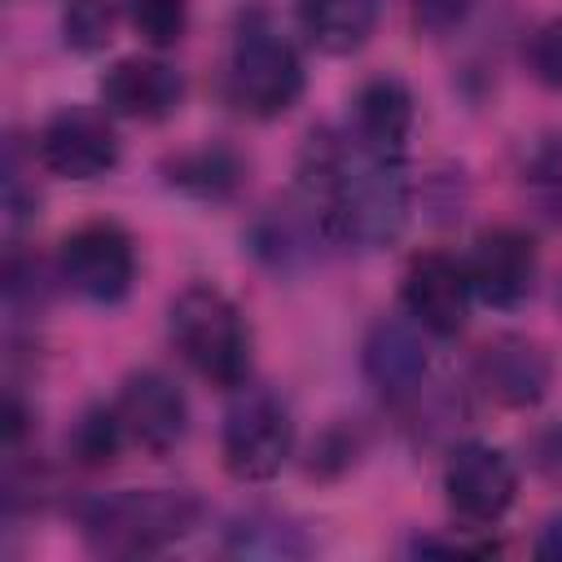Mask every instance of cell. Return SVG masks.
<instances>
[{
	"mask_svg": "<svg viewBox=\"0 0 562 562\" xmlns=\"http://www.w3.org/2000/svg\"><path fill=\"white\" fill-rule=\"evenodd\" d=\"M299 198L325 241L378 250L408 224L404 162L364 154L347 132H312L299 154Z\"/></svg>",
	"mask_w": 562,
	"mask_h": 562,
	"instance_id": "1",
	"label": "cell"
},
{
	"mask_svg": "<svg viewBox=\"0 0 562 562\" xmlns=\"http://www.w3.org/2000/svg\"><path fill=\"white\" fill-rule=\"evenodd\" d=\"M303 83L307 75L294 40L263 9L241 13L224 61V97L246 119H281L303 97Z\"/></svg>",
	"mask_w": 562,
	"mask_h": 562,
	"instance_id": "2",
	"label": "cell"
},
{
	"mask_svg": "<svg viewBox=\"0 0 562 562\" xmlns=\"http://www.w3.org/2000/svg\"><path fill=\"white\" fill-rule=\"evenodd\" d=\"M202 518V501L184 487H127L83 505V536L97 553L145 558L184 540Z\"/></svg>",
	"mask_w": 562,
	"mask_h": 562,
	"instance_id": "3",
	"label": "cell"
},
{
	"mask_svg": "<svg viewBox=\"0 0 562 562\" xmlns=\"http://www.w3.org/2000/svg\"><path fill=\"white\" fill-rule=\"evenodd\" d=\"M167 334L202 382L233 391L250 378V325L224 290L184 285L167 307Z\"/></svg>",
	"mask_w": 562,
	"mask_h": 562,
	"instance_id": "4",
	"label": "cell"
},
{
	"mask_svg": "<svg viewBox=\"0 0 562 562\" xmlns=\"http://www.w3.org/2000/svg\"><path fill=\"white\" fill-rule=\"evenodd\" d=\"M220 457H224V470L237 483L277 479L294 457V417H290V408L272 391L246 386L233 400V408L224 413Z\"/></svg>",
	"mask_w": 562,
	"mask_h": 562,
	"instance_id": "5",
	"label": "cell"
},
{
	"mask_svg": "<svg viewBox=\"0 0 562 562\" xmlns=\"http://www.w3.org/2000/svg\"><path fill=\"white\" fill-rule=\"evenodd\" d=\"M57 277L88 303L114 307L136 281V241L114 220H88L70 228L57 246Z\"/></svg>",
	"mask_w": 562,
	"mask_h": 562,
	"instance_id": "6",
	"label": "cell"
},
{
	"mask_svg": "<svg viewBox=\"0 0 562 562\" xmlns=\"http://www.w3.org/2000/svg\"><path fill=\"white\" fill-rule=\"evenodd\" d=\"M40 167L57 180H101L119 162V132L110 110L97 105H61L35 136Z\"/></svg>",
	"mask_w": 562,
	"mask_h": 562,
	"instance_id": "7",
	"label": "cell"
},
{
	"mask_svg": "<svg viewBox=\"0 0 562 562\" xmlns=\"http://www.w3.org/2000/svg\"><path fill=\"white\" fill-rule=\"evenodd\" d=\"M443 496H448V509L461 522H470V531L492 527L509 514L518 496V470L492 443H479V439L457 443L443 465Z\"/></svg>",
	"mask_w": 562,
	"mask_h": 562,
	"instance_id": "8",
	"label": "cell"
},
{
	"mask_svg": "<svg viewBox=\"0 0 562 562\" xmlns=\"http://www.w3.org/2000/svg\"><path fill=\"white\" fill-rule=\"evenodd\" d=\"M404 312L417 329L435 334V338H452L465 329L470 303H474V285L465 272V259H452L443 250H422L413 255V263L404 268V285H400Z\"/></svg>",
	"mask_w": 562,
	"mask_h": 562,
	"instance_id": "9",
	"label": "cell"
},
{
	"mask_svg": "<svg viewBox=\"0 0 562 562\" xmlns=\"http://www.w3.org/2000/svg\"><path fill=\"white\" fill-rule=\"evenodd\" d=\"M465 272H470V285H474L479 303H487L496 312H509V307L527 303V294L536 290L540 255H536V241L522 228L496 224V228L474 237Z\"/></svg>",
	"mask_w": 562,
	"mask_h": 562,
	"instance_id": "10",
	"label": "cell"
},
{
	"mask_svg": "<svg viewBox=\"0 0 562 562\" xmlns=\"http://www.w3.org/2000/svg\"><path fill=\"white\" fill-rule=\"evenodd\" d=\"M114 413L123 422L127 443H136V448H145L154 457L171 452L184 439V430H189V400L158 369L127 373L119 395H114Z\"/></svg>",
	"mask_w": 562,
	"mask_h": 562,
	"instance_id": "11",
	"label": "cell"
},
{
	"mask_svg": "<svg viewBox=\"0 0 562 562\" xmlns=\"http://www.w3.org/2000/svg\"><path fill=\"white\" fill-rule=\"evenodd\" d=\"M553 364L540 342L522 334H496L474 356V386L496 408H536L549 395Z\"/></svg>",
	"mask_w": 562,
	"mask_h": 562,
	"instance_id": "12",
	"label": "cell"
},
{
	"mask_svg": "<svg viewBox=\"0 0 562 562\" xmlns=\"http://www.w3.org/2000/svg\"><path fill=\"white\" fill-rule=\"evenodd\" d=\"M180 101H184V79L162 57H140V53L119 57L101 75V105L119 119L162 123L180 110Z\"/></svg>",
	"mask_w": 562,
	"mask_h": 562,
	"instance_id": "13",
	"label": "cell"
},
{
	"mask_svg": "<svg viewBox=\"0 0 562 562\" xmlns=\"http://www.w3.org/2000/svg\"><path fill=\"white\" fill-rule=\"evenodd\" d=\"M347 136L364 154L404 162L408 136H413V92H408V83L395 79V75H378V79L360 83V92L351 101Z\"/></svg>",
	"mask_w": 562,
	"mask_h": 562,
	"instance_id": "14",
	"label": "cell"
},
{
	"mask_svg": "<svg viewBox=\"0 0 562 562\" xmlns=\"http://www.w3.org/2000/svg\"><path fill=\"white\" fill-rule=\"evenodd\" d=\"M364 378L386 404H404L422 395L426 382V347L413 321H378L364 338Z\"/></svg>",
	"mask_w": 562,
	"mask_h": 562,
	"instance_id": "15",
	"label": "cell"
},
{
	"mask_svg": "<svg viewBox=\"0 0 562 562\" xmlns=\"http://www.w3.org/2000/svg\"><path fill=\"white\" fill-rule=\"evenodd\" d=\"M299 26L312 48L347 57L369 44L378 26V0H299Z\"/></svg>",
	"mask_w": 562,
	"mask_h": 562,
	"instance_id": "16",
	"label": "cell"
},
{
	"mask_svg": "<svg viewBox=\"0 0 562 562\" xmlns=\"http://www.w3.org/2000/svg\"><path fill=\"white\" fill-rule=\"evenodd\" d=\"M312 540L277 509H246L224 527V553L233 558H303Z\"/></svg>",
	"mask_w": 562,
	"mask_h": 562,
	"instance_id": "17",
	"label": "cell"
},
{
	"mask_svg": "<svg viewBox=\"0 0 562 562\" xmlns=\"http://www.w3.org/2000/svg\"><path fill=\"white\" fill-rule=\"evenodd\" d=\"M246 176L241 154L228 145H198L167 162V184H176L189 198H228Z\"/></svg>",
	"mask_w": 562,
	"mask_h": 562,
	"instance_id": "18",
	"label": "cell"
},
{
	"mask_svg": "<svg viewBox=\"0 0 562 562\" xmlns=\"http://www.w3.org/2000/svg\"><path fill=\"white\" fill-rule=\"evenodd\" d=\"M123 448H127V435H123V422H119L114 404L88 408L70 430V457L79 465H110Z\"/></svg>",
	"mask_w": 562,
	"mask_h": 562,
	"instance_id": "19",
	"label": "cell"
},
{
	"mask_svg": "<svg viewBox=\"0 0 562 562\" xmlns=\"http://www.w3.org/2000/svg\"><path fill=\"white\" fill-rule=\"evenodd\" d=\"M123 18L149 48H171L189 31V0H119Z\"/></svg>",
	"mask_w": 562,
	"mask_h": 562,
	"instance_id": "20",
	"label": "cell"
},
{
	"mask_svg": "<svg viewBox=\"0 0 562 562\" xmlns=\"http://www.w3.org/2000/svg\"><path fill=\"white\" fill-rule=\"evenodd\" d=\"M61 40L70 53H101L114 40V0H66Z\"/></svg>",
	"mask_w": 562,
	"mask_h": 562,
	"instance_id": "21",
	"label": "cell"
},
{
	"mask_svg": "<svg viewBox=\"0 0 562 562\" xmlns=\"http://www.w3.org/2000/svg\"><path fill=\"white\" fill-rule=\"evenodd\" d=\"M413 9V26L422 35H448L452 26H461L474 9V0H408Z\"/></svg>",
	"mask_w": 562,
	"mask_h": 562,
	"instance_id": "22",
	"label": "cell"
},
{
	"mask_svg": "<svg viewBox=\"0 0 562 562\" xmlns=\"http://www.w3.org/2000/svg\"><path fill=\"white\" fill-rule=\"evenodd\" d=\"M531 70L549 83V88H562V18L544 22L531 40Z\"/></svg>",
	"mask_w": 562,
	"mask_h": 562,
	"instance_id": "23",
	"label": "cell"
},
{
	"mask_svg": "<svg viewBox=\"0 0 562 562\" xmlns=\"http://www.w3.org/2000/svg\"><path fill=\"white\" fill-rule=\"evenodd\" d=\"M536 558L562 562V514H553V518L540 527V536H536Z\"/></svg>",
	"mask_w": 562,
	"mask_h": 562,
	"instance_id": "24",
	"label": "cell"
},
{
	"mask_svg": "<svg viewBox=\"0 0 562 562\" xmlns=\"http://www.w3.org/2000/svg\"><path fill=\"white\" fill-rule=\"evenodd\" d=\"M549 474H562V430H549L544 439H540V457H536Z\"/></svg>",
	"mask_w": 562,
	"mask_h": 562,
	"instance_id": "25",
	"label": "cell"
}]
</instances>
